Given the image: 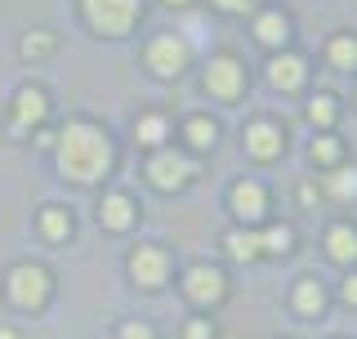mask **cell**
<instances>
[{
  "mask_svg": "<svg viewBox=\"0 0 357 339\" xmlns=\"http://www.w3.org/2000/svg\"><path fill=\"white\" fill-rule=\"evenodd\" d=\"M59 174L72 179V183H98V179L112 170V143L107 134L89 121H72L59 134Z\"/></svg>",
  "mask_w": 357,
  "mask_h": 339,
  "instance_id": "obj_1",
  "label": "cell"
},
{
  "mask_svg": "<svg viewBox=\"0 0 357 339\" xmlns=\"http://www.w3.org/2000/svg\"><path fill=\"white\" fill-rule=\"evenodd\" d=\"M5 295L14 308H45L54 295V277H50V268H40V264H14L9 268V277H5Z\"/></svg>",
  "mask_w": 357,
  "mask_h": 339,
  "instance_id": "obj_2",
  "label": "cell"
},
{
  "mask_svg": "<svg viewBox=\"0 0 357 339\" xmlns=\"http://www.w3.org/2000/svg\"><path fill=\"white\" fill-rule=\"evenodd\" d=\"M81 14L103 36H126L143 14V0H81Z\"/></svg>",
  "mask_w": 357,
  "mask_h": 339,
  "instance_id": "obj_3",
  "label": "cell"
},
{
  "mask_svg": "<svg viewBox=\"0 0 357 339\" xmlns=\"http://www.w3.org/2000/svg\"><path fill=\"white\" fill-rule=\"evenodd\" d=\"M201 85H206V94L219 98V103H237L241 89H245V63L237 59V54H215V59L206 63Z\"/></svg>",
  "mask_w": 357,
  "mask_h": 339,
  "instance_id": "obj_4",
  "label": "cell"
},
{
  "mask_svg": "<svg viewBox=\"0 0 357 339\" xmlns=\"http://www.w3.org/2000/svg\"><path fill=\"white\" fill-rule=\"evenodd\" d=\"M143 63L152 67V76L174 81V76H183V67L192 63V50H188L183 36H156L148 50H143Z\"/></svg>",
  "mask_w": 357,
  "mask_h": 339,
  "instance_id": "obj_5",
  "label": "cell"
},
{
  "mask_svg": "<svg viewBox=\"0 0 357 339\" xmlns=\"http://www.w3.org/2000/svg\"><path fill=\"white\" fill-rule=\"evenodd\" d=\"M183 295H188V303H197V308H215V303L228 295V277H223V268H215V264H192L183 273Z\"/></svg>",
  "mask_w": 357,
  "mask_h": 339,
  "instance_id": "obj_6",
  "label": "cell"
},
{
  "mask_svg": "<svg viewBox=\"0 0 357 339\" xmlns=\"http://www.w3.org/2000/svg\"><path fill=\"white\" fill-rule=\"evenodd\" d=\"M192 174H197L192 161L174 148H156L148 156V179H152V188H161V192H174V188L192 183Z\"/></svg>",
  "mask_w": 357,
  "mask_h": 339,
  "instance_id": "obj_7",
  "label": "cell"
},
{
  "mask_svg": "<svg viewBox=\"0 0 357 339\" xmlns=\"http://www.w3.org/2000/svg\"><path fill=\"white\" fill-rule=\"evenodd\" d=\"M130 277L143 290H161L165 277H170V255L161 246H134L130 250Z\"/></svg>",
  "mask_w": 357,
  "mask_h": 339,
  "instance_id": "obj_8",
  "label": "cell"
},
{
  "mask_svg": "<svg viewBox=\"0 0 357 339\" xmlns=\"http://www.w3.org/2000/svg\"><path fill=\"white\" fill-rule=\"evenodd\" d=\"M228 206H232L241 228H255V223L268 214V188L259 183V179H237L232 192H228Z\"/></svg>",
  "mask_w": 357,
  "mask_h": 339,
  "instance_id": "obj_9",
  "label": "cell"
},
{
  "mask_svg": "<svg viewBox=\"0 0 357 339\" xmlns=\"http://www.w3.org/2000/svg\"><path fill=\"white\" fill-rule=\"evenodd\" d=\"M241 143H245V152H250L255 161H273V156L286 152V130L277 126V121H268V116H255L250 126L241 130Z\"/></svg>",
  "mask_w": 357,
  "mask_h": 339,
  "instance_id": "obj_10",
  "label": "cell"
},
{
  "mask_svg": "<svg viewBox=\"0 0 357 339\" xmlns=\"http://www.w3.org/2000/svg\"><path fill=\"white\" fill-rule=\"evenodd\" d=\"M134 219H139V201H134L130 192H107V197L98 201V223H103L107 232H126V228H134Z\"/></svg>",
  "mask_w": 357,
  "mask_h": 339,
  "instance_id": "obj_11",
  "label": "cell"
},
{
  "mask_svg": "<svg viewBox=\"0 0 357 339\" xmlns=\"http://www.w3.org/2000/svg\"><path fill=\"white\" fill-rule=\"evenodd\" d=\"M45 116H50V98H45V89L22 85L18 94H14V112H9V126H14V130H27V126H40Z\"/></svg>",
  "mask_w": 357,
  "mask_h": 339,
  "instance_id": "obj_12",
  "label": "cell"
},
{
  "mask_svg": "<svg viewBox=\"0 0 357 339\" xmlns=\"http://www.w3.org/2000/svg\"><path fill=\"white\" fill-rule=\"evenodd\" d=\"M290 31H295V22H290L286 9H264V14H255V40L268 45V50H282L290 40Z\"/></svg>",
  "mask_w": 357,
  "mask_h": 339,
  "instance_id": "obj_13",
  "label": "cell"
},
{
  "mask_svg": "<svg viewBox=\"0 0 357 339\" xmlns=\"http://www.w3.org/2000/svg\"><path fill=\"white\" fill-rule=\"evenodd\" d=\"M304 76H308V63L299 59V54H290V50H282L273 63H268V81H273V89H299Z\"/></svg>",
  "mask_w": 357,
  "mask_h": 339,
  "instance_id": "obj_14",
  "label": "cell"
},
{
  "mask_svg": "<svg viewBox=\"0 0 357 339\" xmlns=\"http://www.w3.org/2000/svg\"><path fill=\"white\" fill-rule=\"evenodd\" d=\"M290 303H295L299 317H321L326 312V286H321L312 273H304L295 281V295H290Z\"/></svg>",
  "mask_w": 357,
  "mask_h": 339,
  "instance_id": "obj_15",
  "label": "cell"
},
{
  "mask_svg": "<svg viewBox=\"0 0 357 339\" xmlns=\"http://www.w3.org/2000/svg\"><path fill=\"white\" fill-rule=\"evenodd\" d=\"M326 255L335 264H357V223L340 219L326 228Z\"/></svg>",
  "mask_w": 357,
  "mask_h": 339,
  "instance_id": "obj_16",
  "label": "cell"
},
{
  "mask_svg": "<svg viewBox=\"0 0 357 339\" xmlns=\"http://www.w3.org/2000/svg\"><path fill=\"white\" fill-rule=\"evenodd\" d=\"M165 134H170V121L161 116V112H143L139 121H134V143L139 148H165Z\"/></svg>",
  "mask_w": 357,
  "mask_h": 339,
  "instance_id": "obj_17",
  "label": "cell"
},
{
  "mask_svg": "<svg viewBox=\"0 0 357 339\" xmlns=\"http://www.w3.org/2000/svg\"><path fill=\"white\" fill-rule=\"evenodd\" d=\"M183 143H188L192 152H210V148L219 143V126H215L210 116H201V112H197V116L183 121Z\"/></svg>",
  "mask_w": 357,
  "mask_h": 339,
  "instance_id": "obj_18",
  "label": "cell"
},
{
  "mask_svg": "<svg viewBox=\"0 0 357 339\" xmlns=\"http://www.w3.org/2000/svg\"><path fill=\"white\" fill-rule=\"evenodd\" d=\"M223 250H228L232 259H241V264H245V259H259V232L237 223V228L223 232Z\"/></svg>",
  "mask_w": 357,
  "mask_h": 339,
  "instance_id": "obj_19",
  "label": "cell"
},
{
  "mask_svg": "<svg viewBox=\"0 0 357 339\" xmlns=\"http://www.w3.org/2000/svg\"><path fill=\"white\" fill-rule=\"evenodd\" d=\"M304 116L312 121V126H317L321 134H326L335 121H340V103H335V94H326V89H321V94H312L308 98V107H304Z\"/></svg>",
  "mask_w": 357,
  "mask_h": 339,
  "instance_id": "obj_20",
  "label": "cell"
},
{
  "mask_svg": "<svg viewBox=\"0 0 357 339\" xmlns=\"http://www.w3.org/2000/svg\"><path fill=\"white\" fill-rule=\"evenodd\" d=\"M295 250V228L290 223H268L259 232V255H290Z\"/></svg>",
  "mask_w": 357,
  "mask_h": 339,
  "instance_id": "obj_21",
  "label": "cell"
},
{
  "mask_svg": "<svg viewBox=\"0 0 357 339\" xmlns=\"http://www.w3.org/2000/svg\"><path fill=\"white\" fill-rule=\"evenodd\" d=\"M40 232H45V241H67L72 236V214H67L63 206H45L40 210Z\"/></svg>",
  "mask_w": 357,
  "mask_h": 339,
  "instance_id": "obj_22",
  "label": "cell"
},
{
  "mask_svg": "<svg viewBox=\"0 0 357 339\" xmlns=\"http://www.w3.org/2000/svg\"><path fill=\"white\" fill-rule=\"evenodd\" d=\"M308 156H312V165H321V170H335L344 161V143L335 139V134H317V139L308 143Z\"/></svg>",
  "mask_w": 357,
  "mask_h": 339,
  "instance_id": "obj_23",
  "label": "cell"
},
{
  "mask_svg": "<svg viewBox=\"0 0 357 339\" xmlns=\"http://www.w3.org/2000/svg\"><path fill=\"white\" fill-rule=\"evenodd\" d=\"M326 192L335 201H357V165L349 170V165H335V170H326Z\"/></svg>",
  "mask_w": 357,
  "mask_h": 339,
  "instance_id": "obj_24",
  "label": "cell"
},
{
  "mask_svg": "<svg viewBox=\"0 0 357 339\" xmlns=\"http://www.w3.org/2000/svg\"><path fill=\"white\" fill-rule=\"evenodd\" d=\"M326 59H331V67H340V72H353V67H357V36H349V31L331 36Z\"/></svg>",
  "mask_w": 357,
  "mask_h": 339,
  "instance_id": "obj_25",
  "label": "cell"
},
{
  "mask_svg": "<svg viewBox=\"0 0 357 339\" xmlns=\"http://www.w3.org/2000/svg\"><path fill=\"white\" fill-rule=\"evenodd\" d=\"M18 50H22V59H45V54L54 50V36H50V31H27Z\"/></svg>",
  "mask_w": 357,
  "mask_h": 339,
  "instance_id": "obj_26",
  "label": "cell"
},
{
  "mask_svg": "<svg viewBox=\"0 0 357 339\" xmlns=\"http://www.w3.org/2000/svg\"><path fill=\"white\" fill-rule=\"evenodd\" d=\"M183 339H215V322L210 317H188L183 322Z\"/></svg>",
  "mask_w": 357,
  "mask_h": 339,
  "instance_id": "obj_27",
  "label": "cell"
},
{
  "mask_svg": "<svg viewBox=\"0 0 357 339\" xmlns=\"http://www.w3.org/2000/svg\"><path fill=\"white\" fill-rule=\"evenodd\" d=\"M116 339H156V331H152L148 322H121Z\"/></svg>",
  "mask_w": 357,
  "mask_h": 339,
  "instance_id": "obj_28",
  "label": "cell"
},
{
  "mask_svg": "<svg viewBox=\"0 0 357 339\" xmlns=\"http://www.w3.org/2000/svg\"><path fill=\"white\" fill-rule=\"evenodd\" d=\"M340 299L349 303V308H357V273H353V277H344V286H340Z\"/></svg>",
  "mask_w": 357,
  "mask_h": 339,
  "instance_id": "obj_29",
  "label": "cell"
},
{
  "mask_svg": "<svg viewBox=\"0 0 357 339\" xmlns=\"http://www.w3.org/2000/svg\"><path fill=\"white\" fill-rule=\"evenodd\" d=\"M299 206H304V210L317 206V188H312V183H299Z\"/></svg>",
  "mask_w": 357,
  "mask_h": 339,
  "instance_id": "obj_30",
  "label": "cell"
},
{
  "mask_svg": "<svg viewBox=\"0 0 357 339\" xmlns=\"http://www.w3.org/2000/svg\"><path fill=\"white\" fill-rule=\"evenodd\" d=\"M210 5H215V9H223V14H241V9L250 5V0H210Z\"/></svg>",
  "mask_w": 357,
  "mask_h": 339,
  "instance_id": "obj_31",
  "label": "cell"
},
{
  "mask_svg": "<svg viewBox=\"0 0 357 339\" xmlns=\"http://www.w3.org/2000/svg\"><path fill=\"white\" fill-rule=\"evenodd\" d=\"M0 339H18V331L14 326H0Z\"/></svg>",
  "mask_w": 357,
  "mask_h": 339,
  "instance_id": "obj_32",
  "label": "cell"
},
{
  "mask_svg": "<svg viewBox=\"0 0 357 339\" xmlns=\"http://www.w3.org/2000/svg\"><path fill=\"white\" fill-rule=\"evenodd\" d=\"M165 5H170V9H188V5H192V0H165Z\"/></svg>",
  "mask_w": 357,
  "mask_h": 339,
  "instance_id": "obj_33",
  "label": "cell"
}]
</instances>
